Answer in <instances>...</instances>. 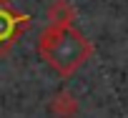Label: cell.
Instances as JSON below:
<instances>
[{
    "label": "cell",
    "mask_w": 128,
    "mask_h": 118,
    "mask_svg": "<svg viewBox=\"0 0 128 118\" xmlns=\"http://www.w3.org/2000/svg\"><path fill=\"white\" fill-rule=\"evenodd\" d=\"M48 110L53 118H76L80 106H78V98L70 93V90H58L50 103H48Z\"/></svg>",
    "instance_id": "cell-3"
},
{
    "label": "cell",
    "mask_w": 128,
    "mask_h": 118,
    "mask_svg": "<svg viewBox=\"0 0 128 118\" xmlns=\"http://www.w3.org/2000/svg\"><path fill=\"white\" fill-rule=\"evenodd\" d=\"M38 55L63 78H70L93 55V43L76 25H48L38 38Z\"/></svg>",
    "instance_id": "cell-1"
},
{
    "label": "cell",
    "mask_w": 128,
    "mask_h": 118,
    "mask_svg": "<svg viewBox=\"0 0 128 118\" xmlns=\"http://www.w3.org/2000/svg\"><path fill=\"white\" fill-rule=\"evenodd\" d=\"M76 8L68 0H53L48 8V25H73Z\"/></svg>",
    "instance_id": "cell-4"
},
{
    "label": "cell",
    "mask_w": 128,
    "mask_h": 118,
    "mask_svg": "<svg viewBox=\"0 0 128 118\" xmlns=\"http://www.w3.org/2000/svg\"><path fill=\"white\" fill-rule=\"evenodd\" d=\"M30 15L10 5V0H0V58L8 55L13 45L30 30Z\"/></svg>",
    "instance_id": "cell-2"
}]
</instances>
